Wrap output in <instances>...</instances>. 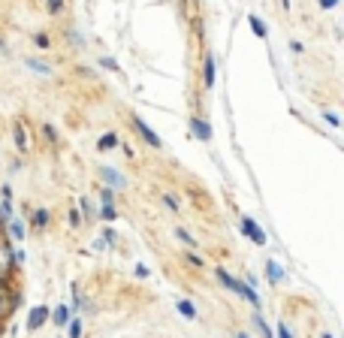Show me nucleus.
I'll return each mask as SVG.
<instances>
[{"label": "nucleus", "instance_id": "473e14b6", "mask_svg": "<svg viewBox=\"0 0 344 338\" xmlns=\"http://www.w3.org/2000/svg\"><path fill=\"white\" fill-rule=\"evenodd\" d=\"M235 338H251V335H248V332H239V335H235Z\"/></svg>", "mask_w": 344, "mask_h": 338}, {"label": "nucleus", "instance_id": "4be33fe9", "mask_svg": "<svg viewBox=\"0 0 344 338\" xmlns=\"http://www.w3.org/2000/svg\"><path fill=\"white\" fill-rule=\"evenodd\" d=\"M100 67H106V69H112V73H118V64H115L112 58H100Z\"/></svg>", "mask_w": 344, "mask_h": 338}, {"label": "nucleus", "instance_id": "4468645a", "mask_svg": "<svg viewBox=\"0 0 344 338\" xmlns=\"http://www.w3.org/2000/svg\"><path fill=\"white\" fill-rule=\"evenodd\" d=\"M253 326H257V332H260L263 338H272V329H269V323L263 320V314H253Z\"/></svg>", "mask_w": 344, "mask_h": 338}, {"label": "nucleus", "instance_id": "2eb2a0df", "mask_svg": "<svg viewBox=\"0 0 344 338\" xmlns=\"http://www.w3.org/2000/svg\"><path fill=\"white\" fill-rule=\"evenodd\" d=\"M100 218H103L106 224H109V221H115V218H118L115 205H112V203H109V205H106V203H100Z\"/></svg>", "mask_w": 344, "mask_h": 338}, {"label": "nucleus", "instance_id": "b1692460", "mask_svg": "<svg viewBox=\"0 0 344 338\" xmlns=\"http://www.w3.org/2000/svg\"><path fill=\"white\" fill-rule=\"evenodd\" d=\"M163 203H166V205H169V208H172V211H175V208H178V200H175V197H172V193H163Z\"/></svg>", "mask_w": 344, "mask_h": 338}, {"label": "nucleus", "instance_id": "393cba45", "mask_svg": "<svg viewBox=\"0 0 344 338\" xmlns=\"http://www.w3.org/2000/svg\"><path fill=\"white\" fill-rule=\"evenodd\" d=\"M48 9L51 12H61L64 9V0H48Z\"/></svg>", "mask_w": 344, "mask_h": 338}, {"label": "nucleus", "instance_id": "f704fd0d", "mask_svg": "<svg viewBox=\"0 0 344 338\" xmlns=\"http://www.w3.org/2000/svg\"><path fill=\"white\" fill-rule=\"evenodd\" d=\"M323 338H335V335H323Z\"/></svg>", "mask_w": 344, "mask_h": 338}, {"label": "nucleus", "instance_id": "2f4dec72", "mask_svg": "<svg viewBox=\"0 0 344 338\" xmlns=\"http://www.w3.org/2000/svg\"><path fill=\"white\" fill-rule=\"evenodd\" d=\"M187 263H193V266H203V260H199L196 254H187Z\"/></svg>", "mask_w": 344, "mask_h": 338}, {"label": "nucleus", "instance_id": "39448f33", "mask_svg": "<svg viewBox=\"0 0 344 338\" xmlns=\"http://www.w3.org/2000/svg\"><path fill=\"white\" fill-rule=\"evenodd\" d=\"M190 130H193V136H199L203 142H211V127H208L206 118H193L190 121Z\"/></svg>", "mask_w": 344, "mask_h": 338}, {"label": "nucleus", "instance_id": "0eeeda50", "mask_svg": "<svg viewBox=\"0 0 344 338\" xmlns=\"http://www.w3.org/2000/svg\"><path fill=\"white\" fill-rule=\"evenodd\" d=\"M266 278H269L272 284H281L287 275H284V269H281V266H278L275 260H269V263H266Z\"/></svg>", "mask_w": 344, "mask_h": 338}, {"label": "nucleus", "instance_id": "f3484780", "mask_svg": "<svg viewBox=\"0 0 344 338\" xmlns=\"http://www.w3.org/2000/svg\"><path fill=\"white\" fill-rule=\"evenodd\" d=\"M251 30H253V33H257V37H260V40L266 37V24H263V22L257 19V15H251Z\"/></svg>", "mask_w": 344, "mask_h": 338}, {"label": "nucleus", "instance_id": "aec40b11", "mask_svg": "<svg viewBox=\"0 0 344 338\" xmlns=\"http://www.w3.org/2000/svg\"><path fill=\"white\" fill-rule=\"evenodd\" d=\"M100 203H106V205L115 203V190H112V187H103V190H100Z\"/></svg>", "mask_w": 344, "mask_h": 338}, {"label": "nucleus", "instance_id": "f8f14e48", "mask_svg": "<svg viewBox=\"0 0 344 338\" xmlns=\"http://www.w3.org/2000/svg\"><path fill=\"white\" fill-rule=\"evenodd\" d=\"M24 64H27V67L33 69V73H40V76H48V73H51V67H48L46 61H36V58H27Z\"/></svg>", "mask_w": 344, "mask_h": 338}, {"label": "nucleus", "instance_id": "cd10ccee", "mask_svg": "<svg viewBox=\"0 0 344 338\" xmlns=\"http://www.w3.org/2000/svg\"><path fill=\"white\" fill-rule=\"evenodd\" d=\"M82 211H85V218H94V208H91L88 200H82Z\"/></svg>", "mask_w": 344, "mask_h": 338}, {"label": "nucleus", "instance_id": "412c9836", "mask_svg": "<svg viewBox=\"0 0 344 338\" xmlns=\"http://www.w3.org/2000/svg\"><path fill=\"white\" fill-rule=\"evenodd\" d=\"M43 133H46V139H48V142H58V130H54L51 124H46V127H43Z\"/></svg>", "mask_w": 344, "mask_h": 338}, {"label": "nucleus", "instance_id": "c756f323", "mask_svg": "<svg viewBox=\"0 0 344 338\" xmlns=\"http://www.w3.org/2000/svg\"><path fill=\"white\" fill-rule=\"evenodd\" d=\"M136 275L139 278H148V266H136Z\"/></svg>", "mask_w": 344, "mask_h": 338}, {"label": "nucleus", "instance_id": "5701e85b", "mask_svg": "<svg viewBox=\"0 0 344 338\" xmlns=\"http://www.w3.org/2000/svg\"><path fill=\"white\" fill-rule=\"evenodd\" d=\"M278 338H293V335H290V326L284 323V320L278 323Z\"/></svg>", "mask_w": 344, "mask_h": 338}, {"label": "nucleus", "instance_id": "9d476101", "mask_svg": "<svg viewBox=\"0 0 344 338\" xmlns=\"http://www.w3.org/2000/svg\"><path fill=\"white\" fill-rule=\"evenodd\" d=\"M48 317H54V323H58V326H67L69 317H72V311L67 305H58V308H54V314H48Z\"/></svg>", "mask_w": 344, "mask_h": 338}, {"label": "nucleus", "instance_id": "7ed1b4c3", "mask_svg": "<svg viewBox=\"0 0 344 338\" xmlns=\"http://www.w3.org/2000/svg\"><path fill=\"white\" fill-rule=\"evenodd\" d=\"M48 308L46 305H36V308H30V314H27V329L30 332H36V329H40L43 323H46V320H48Z\"/></svg>", "mask_w": 344, "mask_h": 338}, {"label": "nucleus", "instance_id": "20e7f679", "mask_svg": "<svg viewBox=\"0 0 344 338\" xmlns=\"http://www.w3.org/2000/svg\"><path fill=\"white\" fill-rule=\"evenodd\" d=\"M100 179H103L109 187H127V179H124L115 166H103V169H100Z\"/></svg>", "mask_w": 344, "mask_h": 338}, {"label": "nucleus", "instance_id": "72a5a7b5", "mask_svg": "<svg viewBox=\"0 0 344 338\" xmlns=\"http://www.w3.org/2000/svg\"><path fill=\"white\" fill-rule=\"evenodd\" d=\"M0 51H6V43H3V40H0Z\"/></svg>", "mask_w": 344, "mask_h": 338}, {"label": "nucleus", "instance_id": "c85d7f7f", "mask_svg": "<svg viewBox=\"0 0 344 338\" xmlns=\"http://www.w3.org/2000/svg\"><path fill=\"white\" fill-rule=\"evenodd\" d=\"M326 121H329V124H332V127H338V124H341V121H338V115H335V112H326Z\"/></svg>", "mask_w": 344, "mask_h": 338}, {"label": "nucleus", "instance_id": "9b49d317", "mask_svg": "<svg viewBox=\"0 0 344 338\" xmlns=\"http://www.w3.org/2000/svg\"><path fill=\"white\" fill-rule=\"evenodd\" d=\"M115 145H118V133H106V136H100V142H97L100 151H112Z\"/></svg>", "mask_w": 344, "mask_h": 338}, {"label": "nucleus", "instance_id": "1a4fd4ad", "mask_svg": "<svg viewBox=\"0 0 344 338\" xmlns=\"http://www.w3.org/2000/svg\"><path fill=\"white\" fill-rule=\"evenodd\" d=\"M48 221H51V215H48L46 208H36V211H33V218H30V224H33L36 229H46V226H48Z\"/></svg>", "mask_w": 344, "mask_h": 338}, {"label": "nucleus", "instance_id": "f03ea898", "mask_svg": "<svg viewBox=\"0 0 344 338\" xmlns=\"http://www.w3.org/2000/svg\"><path fill=\"white\" fill-rule=\"evenodd\" d=\"M242 233L251 236L253 245H266V233L257 226V221H253V218H242Z\"/></svg>", "mask_w": 344, "mask_h": 338}, {"label": "nucleus", "instance_id": "ddd939ff", "mask_svg": "<svg viewBox=\"0 0 344 338\" xmlns=\"http://www.w3.org/2000/svg\"><path fill=\"white\" fill-rule=\"evenodd\" d=\"M9 233H12L15 242H22V239H24V224L18 221V218H9Z\"/></svg>", "mask_w": 344, "mask_h": 338}, {"label": "nucleus", "instance_id": "6e6552de", "mask_svg": "<svg viewBox=\"0 0 344 338\" xmlns=\"http://www.w3.org/2000/svg\"><path fill=\"white\" fill-rule=\"evenodd\" d=\"M12 136H15V145H18V151H27V133H24V127H22V121H15Z\"/></svg>", "mask_w": 344, "mask_h": 338}, {"label": "nucleus", "instance_id": "a211bd4d", "mask_svg": "<svg viewBox=\"0 0 344 338\" xmlns=\"http://www.w3.org/2000/svg\"><path fill=\"white\" fill-rule=\"evenodd\" d=\"M67 326H69V338H82V329H85V326H82V320H79V317H76V320H69Z\"/></svg>", "mask_w": 344, "mask_h": 338}, {"label": "nucleus", "instance_id": "423d86ee", "mask_svg": "<svg viewBox=\"0 0 344 338\" xmlns=\"http://www.w3.org/2000/svg\"><path fill=\"white\" fill-rule=\"evenodd\" d=\"M214 79H217L214 58H211V55H206V64H203V82H206V88H211V85H214Z\"/></svg>", "mask_w": 344, "mask_h": 338}, {"label": "nucleus", "instance_id": "6ab92c4d", "mask_svg": "<svg viewBox=\"0 0 344 338\" xmlns=\"http://www.w3.org/2000/svg\"><path fill=\"white\" fill-rule=\"evenodd\" d=\"M175 236H178V239H181V242H184V245H190V248H193V245H196V242H193V236H190V233H187V229H181V226H175Z\"/></svg>", "mask_w": 344, "mask_h": 338}, {"label": "nucleus", "instance_id": "dca6fc26", "mask_svg": "<svg viewBox=\"0 0 344 338\" xmlns=\"http://www.w3.org/2000/svg\"><path fill=\"white\" fill-rule=\"evenodd\" d=\"M178 311H181V317H187V320H193V317H196L193 302H187V299H181V302H178Z\"/></svg>", "mask_w": 344, "mask_h": 338}, {"label": "nucleus", "instance_id": "bb28decb", "mask_svg": "<svg viewBox=\"0 0 344 338\" xmlns=\"http://www.w3.org/2000/svg\"><path fill=\"white\" fill-rule=\"evenodd\" d=\"M36 45H40V48H48V37H46V33H36Z\"/></svg>", "mask_w": 344, "mask_h": 338}, {"label": "nucleus", "instance_id": "7c9ffc66", "mask_svg": "<svg viewBox=\"0 0 344 338\" xmlns=\"http://www.w3.org/2000/svg\"><path fill=\"white\" fill-rule=\"evenodd\" d=\"M335 3H338V0H320V6H323V9H332Z\"/></svg>", "mask_w": 344, "mask_h": 338}, {"label": "nucleus", "instance_id": "a878e982", "mask_svg": "<svg viewBox=\"0 0 344 338\" xmlns=\"http://www.w3.org/2000/svg\"><path fill=\"white\" fill-rule=\"evenodd\" d=\"M82 224V215L79 211H69V226H79Z\"/></svg>", "mask_w": 344, "mask_h": 338}, {"label": "nucleus", "instance_id": "f257e3e1", "mask_svg": "<svg viewBox=\"0 0 344 338\" xmlns=\"http://www.w3.org/2000/svg\"><path fill=\"white\" fill-rule=\"evenodd\" d=\"M133 127L139 130V136H142L145 142H148V145H151V148H163V142H160V136H157V133H154V130H151V127H148V124H145V121H142V118H133Z\"/></svg>", "mask_w": 344, "mask_h": 338}]
</instances>
